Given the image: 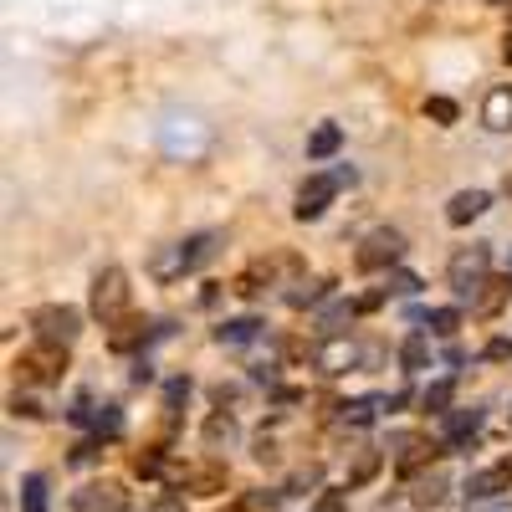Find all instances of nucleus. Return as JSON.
<instances>
[{
  "mask_svg": "<svg viewBox=\"0 0 512 512\" xmlns=\"http://www.w3.org/2000/svg\"><path fill=\"white\" fill-rule=\"evenodd\" d=\"M216 246H221V231H200V236H185V241H169V246H159L149 256V272L159 282H180L185 272H195L200 262H210Z\"/></svg>",
  "mask_w": 512,
  "mask_h": 512,
  "instance_id": "nucleus-1",
  "label": "nucleus"
},
{
  "mask_svg": "<svg viewBox=\"0 0 512 512\" xmlns=\"http://www.w3.org/2000/svg\"><path fill=\"white\" fill-rule=\"evenodd\" d=\"M487 262H492V251L487 246H461L451 262H446V277H451V292L461 297V303H477L482 287L492 282L487 277Z\"/></svg>",
  "mask_w": 512,
  "mask_h": 512,
  "instance_id": "nucleus-2",
  "label": "nucleus"
},
{
  "mask_svg": "<svg viewBox=\"0 0 512 512\" xmlns=\"http://www.w3.org/2000/svg\"><path fill=\"white\" fill-rule=\"evenodd\" d=\"M128 303H134V292H128V277L118 272V267H103L98 277H93V318L98 323H123L128 318Z\"/></svg>",
  "mask_w": 512,
  "mask_h": 512,
  "instance_id": "nucleus-3",
  "label": "nucleus"
},
{
  "mask_svg": "<svg viewBox=\"0 0 512 512\" xmlns=\"http://www.w3.org/2000/svg\"><path fill=\"white\" fill-rule=\"evenodd\" d=\"M31 328H36L41 344L67 349L72 338L82 333V313H77V308H67V303H52V308H36V313H31Z\"/></svg>",
  "mask_w": 512,
  "mask_h": 512,
  "instance_id": "nucleus-4",
  "label": "nucleus"
},
{
  "mask_svg": "<svg viewBox=\"0 0 512 512\" xmlns=\"http://www.w3.org/2000/svg\"><path fill=\"white\" fill-rule=\"evenodd\" d=\"M16 374H21V384H62V374H67V349L36 344V349H26V354L16 359Z\"/></svg>",
  "mask_w": 512,
  "mask_h": 512,
  "instance_id": "nucleus-5",
  "label": "nucleus"
},
{
  "mask_svg": "<svg viewBox=\"0 0 512 512\" xmlns=\"http://www.w3.org/2000/svg\"><path fill=\"white\" fill-rule=\"evenodd\" d=\"M400 251H405V241H400V231H369L364 241H359V251H354V267L359 272H379V267H395L400 262Z\"/></svg>",
  "mask_w": 512,
  "mask_h": 512,
  "instance_id": "nucleus-6",
  "label": "nucleus"
},
{
  "mask_svg": "<svg viewBox=\"0 0 512 512\" xmlns=\"http://www.w3.org/2000/svg\"><path fill=\"white\" fill-rule=\"evenodd\" d=\"M338 190H344V185H338V175H308V180H303V190H297L292 216H297V221H318L323 210L333 205V195H338Z\"/></svg>",
  "mask_w": 512,
  "mask_h": 512,
  "instance_id": "nucleus-7",
  "label": "nucleus"
},
{
  "mask_svg": "<svg viewBox=\"0 0 512 512\" xmlns=\"http://www.w3.org/2000/svg\"><path fill=\"white\" fill-rule=\"evenodd\" d=\"M226 482H231L226 461H195V466H185V477H180V487H185L190 497H221Z\"/></svg>",
  "mask_w": 512,
  "mask_h": 512,
  "instance_id": "nucleus-8",
  "label": "nucleus"
},
{
  "mask_svg": "<svg viewBox=\"0 0 512 512\" xmlns=\"http://www.w3.org/2000/svg\"><path fill=\"white\" fill-rule=\"evenodd\" d=\"M72 512H123V492L113 482H88L82 492H72Z\"/></svg>",
  "mask_w": 512,
  "mask_h": 512,
  "instance_id": "nucleus-9",
  "label": "nucleus"
},
{
  "mask_svg": "<svg viewBox=\"0 0 512 512\" xmlns=\"http://www.w3.org/2000/svg\"><path fill=\"white\" fill-rule=\"evenodd\" d=\"M313 364H318V374H328V379H333V374H344V369H354V364H359V349L349 344V338H328V344L313 354Z\"/></svg>",
  "mask_w": 512,
  "mask_h": 512,
  "instance_id": "nucleus-10",
  "label": "nucleus"
},
{
  "mask_svg": "<svg viewBox=\"0 0 512 512\" xmlns=\"http://www.w3.org/2000/svg\"><path fill=\"white\" fill-rule=\"evenodd\" d=\"M482 123L492 134H507L512 128V82H497V88L482 98Z\"/></svg>",
  "mask_w": 512,
  "mask_h": 512,
  "instance_id": "nucleus-11",
  "label": "nucleus"
},
{
  "mask_svg": "<svg viewBox=\"0 0 512 512\" xmlns=\"http://www.w3.org/2000/svg\"><path fill=\"white\" fill-rule=\"evenodd\" d=\"M512 487V461H497V466H482V472L466 477V497H497Z\"/></svg>",
  "mask_w": 512,
  "mask_h": 512,
  "instance_id": "nucleus-12",
  "label": "nucleus"
},
{
  "mask_svg": "<svg viewBox=\"0 0 512 512\" xmlns=\"http://www.w3.org/2000/svg\"><path fill=\"white\" fill-rule=\"evenodd\" d=\"M487 205H492V195H487V190H456V195H451V205H446V221H451V226H472Z\"/></svg>",
  "mask_w": 512,
  "mask_h": 512,
  "instance_id": "nucleus-13",
  "label": "nucleus"
},
{
  "mask_svg": "<svg viewBox=\"0 0 512 512\" xmlns=\"http://www.w3.org/2000/svg\"><path fill=\"white\" fill-rule=\"evenodd\" d=\"M477 425H482V410H446V420H441V431H446V446H466L477 436Z\"/></svg>",
  "mask_w": 512,
  "mask_h": 512,
  "instance_id": "nucleus-14",
  "label": "nucleus"
},
{
  "mask_svg": "<svg viewBox=\"0 0 512 512\" xmlns=\"http://www.w3.org/2000/svg\"><path fill=\"white\" fill-rule=\"evenodd\" d=\"M144 338H149V323H144V318H134V313H128L123 323H113V333H108V349L128 354V349H139Z\"/></svg>",
  "mask_w": 512,
  "mask_h": 512,
  "instance_id": "nucleus-15",
  "label": "nucleus"
},
{
  "mask_svg": "<svg viewBox=\"0 0 512 512\" xmlns=\"http://www.w3.org/2000/svg\"><path fill=\"white\" fill-rule=\"evenodd\" d=\"M236 436H241V425H236V415L216 410V415L205 420V446H210V451H221V446H236Z\"/></svg>",
  "mask_w": 512,
  "mask_h": 512,
  "instance_id": "nucleus-16",
  "label": "nucleus"
},
{
  "mask_svg": "<svg viewBox=\"0 0 512 512\" xmlns=\"http://www.w3.org/2000/svg\"><path fill=\"white\" fill-rule=\"evenodd\" d=\"M338 144H344V128H338V123H318L308 134V159H333Z\"/></svg>",
  "mask_w": 512,
  "mask_h": 512,
  "instance_id": "nucleus-17",
  "label": "nucleus"
},
{
  "mask_svg": "<svg viewBox=\"0 0 512 512\" xmlns=\"http://www.w3.org/2000/svg\"><path fill=\"white\" fill-rule=\"evenodd\" d=\"M400 364H405V374L431 369V338H425V333H410L405 344H400Z\"/></svg>",
  "mask_w": 512,
  "mask_h": 512,
  "instance_id": "nucleus-18",
  "label": "nucleus"
},
{
  "mask_svg": "<svg viewBox=\"0 0 512 512\" xmlns=\"http://www.w3.org/2000/svg\"><path fill=\"white\" fill-rule=\"evenodd\" d=\"M507 297H512V272H507V277H492V282L482 287V297H477L472 308L492 318V313H502V308H507Z\"/></svg>",
  "mask_w": 512,
  "mask_h": 512,
  "instance_id": "nucleus-19",
  "label": "nucleus"
},
{
  "mask_svg": "<svg viewBox=\"0 0 512 512\" xmlns=\"http://www.w3.org/2000/svg\"><path fill=\"white\" fill-rule=\"evenodd\" d=\"M256 328H262V323H256V318H226L221 328H216V338H221V344H251V338H256Z\"/></svg>",
  "mask_w": 512,
  "mask_h": 512,
  "instance_id": "nucleus-20",
  "label": "nucleus"
},
{
  "mask_svg": "<svg viewBox=\"0 0 512 512\" xmlns=\"http://www.w3.org/2000/svg\"><path fill=\"white\" fill-rule=\"evenodd\" d=\"M21 507L26 512H47V477H41V472L21 477Z\"/></svg>",
  "mask_w": 512,
  "mask_h": 512,
  "instance_id": "nucleus-21",
  "label": "nucleus"
},
{
  "mask_svg": "<svg viewBox=\"0 0 512 512\" xmlns=\"http://www.w3.org/2000/svg\"><path fill=\"white\" fill-rule=\"evenodd\" d=\"M93 431H98V441H118L123 436V410L118 405H98L93 410Z\"/></svg>",
  "mask_w": 512,
  "mask_h": 512,
  "instance_id": "nucleus-22",
  "label": "nucleus"
},
{
  "mask_svg": "<svg viewBox=\"0 0 512 512\" xmlns=\"http://www.w3.org/2000/svg\"><path fill=\"white\" fill-rule=\"evenodd\" d=\"M425 118H436L441 128H451V123L461 118V108H456L451 98H441V93H431V98H425Z\"/></svg>",
  "mask_w": 512,
  "mask_h": 512,
  "instance_id": "nucleus-23",
  "label": "nucleus"
},
{
  "mask_svg": "<svg viewBox=\"0 0 512 512\" xmlns=\"http://www.w3.org/2000/svg\"><path fill=\"white\" fill-rule=\"evenodd\" d=\"M446 405H451V379H436L431 390L420 395V410H431V415H446Z\"/></svg>",
  "mask_w": 512,
  "mask_h": 512,
  "instance_id": "nucleus-24",
  "label": "nucleus"
},
{
  "mask_svg": "<svg viewBox=\"0 0 512 512\" xmlns=\"http://www.w3.org/2000/svg\"><path fill=\"white\" fill-rule=\"evenodd\" d=\"M420 323L431 328V333H456L461 328V313L456 308H431V313H420Z\"/></svg>",
  "mask_w": 512,
  "mask_h": 512,
  "instance_id": "nucleus-25",
  "label": "nucleus"
},
{
  "mask_svg": "<svg viewBox=\"0 0 512 512\" xmlns=\"http://www.w3.org/2000/svg\"><path fill=\"white\" fill-rule=\"evenodd\" d=\"M374 472H379V451H364V456L354 461V472H349V487H364V482H374Z\"/></svg>",
  "mask_w": 512,
  "mask_h": 512,
  "instance_id": "nucleus-26",
  "label": "nucleus"
},
{
  "mask_svg": "<svg viewBox=\"0 0 512 512\" xmlns=\"http://www.w3.org/2000/svg\"><path fill=\"white\" fill-rule=\"evenodd\" d=\"M323 287L328 282H297V292H287V303L292 308H308V303H318V297H323Z\"/></svg>",
  "mask_w": 512,
  "mask_h": 512,
  "instance_id": "nucleus-27",
  "label": "nucleus"
},
{
  "mask_svg": "<svg viewBox=\"0 0 512 512\" xmlns=\"http://www.w3.org/2000/svg\"><path fill=\"white\" fill-rule=\"evenodd\" d=\"M446 497V477H425L420 487H415V502L420 507H431V502H441Z\"/></svg>",
  "mask_w": 512,
  "mask_h": 512,
  "instance_id": "nucleus-28",
  "label": "nucleus"
},
{
  "mask_svg": "<svg viewBox=\"0 0 512 512\" xmlns=\"http://www.w3.org/2000/svg\"><path fill=\"white\" fill-rule=\"evenodd\" d=\"M134 472H139V477H159V472H164V456H159L154 446L139 451V456H134Z\"/></svg>",
  "mask_w": 512,
  "mask_h": 512,
  "instance_id": "nucleus-29",
  "label": "nucleus"
},
{
  "mask_svg": "<svg viewBox=\"0 0 512 512\" xmlns=\"http://www.w3.org/2000/svg\"><path fill=\"white\" fill-rule=\"evenodd\" d=\"M374 405H379V400H369V395H364V400H354V405H344L349 425H369V420H374Z\"/></svg>",
  "mask_w": 512,
  "mask_h": 512,
  "instance_id": "nucleus-30",
  "label": "nucleus"
},
{
  "mask_svg": "<svg viewBox=\"0 0 512 512\" xmlns=\"http://www.w3.org/2000/svg\"><path fill=\"white\" fill-rule=\"evenodd\" d=\"M313 512H349V492H318Z\"/></svg>",
  "mask_w": 512,
  "mask_h": 512,
  "instance_id": "nucleus-31",
  "label": "nucleus"
},
{
  "mask_svg": "<svg viewBox=\"0 0 512 512\" xmlns=\"http://www.w3.org/2000/svg\"><path fill=\"white\" fill-rule=\"evenodd\" d=\"M390 292H400V297H415V292H420V277H415V272H395V277H390Z\"/></svg>",
  "mask_w": 512,
  "mask_h": 512,
  "instance_id": "nucleus-32",
  "label": "nucleus"
},
{
  "mask_svg": "<svg viewBox=\"0 0 512 512\" xmlns=\"http://www.w3.org/2000/svg\"><path fill=\"white\" fill-rule=\"evenodd\" d=\"M164 400H169V410H175L180 400H190V379H169V390H164Z\"/></svg>",
  "mask_w": 512,
  "mask_h": 512,
  "instance_id": "nucleus-33",
  "label": "nucleus"
},
{
  "mask_svg": "<svg viewBox=\"0 0 512 512\" xmlns=\"http://www.w3.org/2000/svg\"><path fill=\"white\" fill-rule=\"evenodd\" d=\"M93 456H98V441H82V446L72 451V466H88Z\"/></svg>",
  "mask_w": 512,
  "mask_h": 512,
  "instance_id": "nucleus-34",
  "label": "nucleus"
},
{
  "mask_svg": "<svg viewBox=\"0 0 512 512\" xmlns=\"http://www.w3.org/2000/svg\"><path fill=\"white\" fill-rule=\"evenodd\" d=\"M154 512H185V497L169 492V497H159V502H154Z\"/></svg>",
  "mask_w": 512,
  "mask_h": 512,
  "instance_id": "nucleus-35",
  "label": "nucleus"
},
{
  "mask_svg": "<svg viewBox=\"0 0 512 512\" xmlns=\"http://www.w3.org/2000/svg\"><path fill=\"white\" fill-rule=\"evenodd\" d=\"M487 359H512V344H507V338H492V344H487Z\"/></svg>",
  "mask_w": 512,
  "mask_h": 512,
  "instance_id": "nucleus-36",
  "label": "nucleus"
},
{
  "mask_svg": "<svg viewBox=\"0 0 512 512\" xmlns=\"http://www.w3.org/2000/svg\"><path fill=\"white\" fill-rule=\"evenodd\" d=\"M11 410H16V415H41V405H36V400H21V395L11 400Z\"/></svg>",
  "mask_w": 512,
  "mask_h": 512,
  "instance_id": "nucleus-37",
  "label": "nucleus"
},
{
  "mask_svg": "<svg viewBox=\"0 0 512 512\" xmlns=\"http://www.w3.org/2000/svg\"><path fill=\"white\" fill-rule=\"evenodd\" d=\"M144 379H154V369H149V359H139V364H134V384H144Z\"/></svg>",
  "mask_w": 512,
  "mask_h": 512,
  "instance_id": "nucleus-38",
  "label": "nucleus"
},
{
  "mask_svg": "<svg viewBox=\"0 0 512 512\" xmlns=\"http://www.w3.org/2000/svg\"><path fill=\"white\" fill-rule=\"evenodd\" d=\"M502 57L512 62V31H507V41H502Z\"/></svg>",
  "mask_w": 512,
  "mask_h": 512,
  "instance_id": "nucleus-39",
  "label": "nucleus"
},
{
  "mask_svg": "<svg viewBox=\"0 0 512 512\" xmlns=\"http://www.w3.org/2000/svg\"><path fill=\"white\" fill-rule=\"evenodd\" d=\"M507 267H512V256H507Z\"/></svg>",
  "mask_w": 512,
  "mask_h": 512,
  "instance_id": "nucleus-40",
  "label": "nucleus"
}]
</instances>
